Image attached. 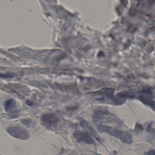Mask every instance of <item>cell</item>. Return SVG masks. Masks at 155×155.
Returning <instances> with one entry per match:
<instances>
[{
  "label": "cell",
  "mask_w": 155,
  "mask_h": 155,
  "mask_svg": "<svg viewBox=\"0 0 155 155\" xmlns=\"http://www.w3.org/2000/svg\"><path fill=\"white\" fill-rule=\"evenodd\" d=\"M97 128L100 133H107L112 136L118 138L124 143L131 144L133 142L132 136L128 132L103 125H98Z\"/></svg>",
  "instance_id": "6da1fadb"
},
{
  "label": "cell",
  "mask_w": 155,
  "mask_h": 155,
  "mask_svg": "<svg viewBox=\"0 0 155 155\" xmlns=\"http://www.w3.org/2000/svg\"><path fill=\"white\" fill-rule=\"evenodd\" d=\"M6 131L13 137L20 140H28L30 137L29 132L25 128L21 126H10L6 129Z\"/></svg>",
  "instance_id": "7a4b0ae2"
},
{
  "label": "cell",
  "mask_w": 155,
  "mask_h": 155,
  "mask_svg": "<svg viewBox=\"0 0 155 155\" xmlns=\"http://www.w3.org/2000/svg\"><path fill=\"white\" fill-rule=\"evenodd\" d=\"M58 117L54 114L46 113L41 117V122L45 126L48 128H54L57 126L58 123Z\"/></svg>",
  "instance_id": "3957f363"
},
{
  "label": "cell",
  "mask_w": 155,
  "mask_h": 155,
  "mask_svg": "<svg viewBox=\"0 0 155 155\" xmlns=\"http://www.w3.org/2000/svg\"><path fill=\"white\" fill-rule=\"evenodd\" d=\"M74 138L79 142H83L88 144H94L95 141L92 135L87 132L77 131L74 134Z\"/></svg>",
  "instance_id": "277c9868"
},
{
  "label": "cell",
  "mask_w": 155,
  "mask_h": 155,
  "mask_svg": "<svg viewBox=\"0 0 155 155\" xmlns=\"http://www.w3.org/2000/svg\"><path fill=\"white\" fill-rule=\"evenodd\" d=\"M80 124L81 126H82L84 129L87 130L90 133L92 134L96 138L97 140L99 142H101V138L98 135V134L97 133L94 129L93 127L91 126L85 120H82L80 121Z\"/></svg>",
  "instance_id": "5b68a950"
},
{
  "label": "cell",
  "mask_w": 155,
  "mask_h": 155,
  "mask_svg": "<svg viewBox=\"0 0 155 155\" xmlns=\"http://www.w3.org/2000/svg\"><path fill=\"white\" fill-rule=\"evenodd\" d=\"M16 106V102L14 99H10L5 103L4 108L6 112H10L15 109Z\"/></svg>",
  "instance_id": "8992f818"
},
{
  "label": "cell",
  "mask_w": 155,
  "mask_h": 155,
  "mask_svg": "<svg viewBox=\"0 0 155 155\" xmlns=\"http://www.w3.org/2000/svg\"><path fill=\"white\" fill-rule=\"evenodd\" d=\"M21 123H22L23 124H24L25 125L29 126H30L31 123V120L30 119H22V120L21 121Z\"/></svg>",
  "instance_id": "52a82bcc"
},
{
  "label": "cell",
  "mask_w": 155,
  "mask_h": 155,
  "mask_svg": "<svg viewBox=\"0 0 155 155\" xmlns=\"http://www.w3.org/2000/svg\"><path fill=\"white\" fill-rule=\"evenodd\" d=\"M0 77H2V78H6V79H8V78H12L14 77L13 76L9 74H3L0 73Z\"/></svg>",
  "instance_id": "ba28073f"
},
{
  "label": "cell",
  "mask_w": 155,
  "mask_h": 155,
  "mask_svg": "<svg viewBox=\"0 0 155 155\" xmlns=\"http://www.w3.org/2000/svg\"><path fill=\"white\" fill-rule=\"evenodd\" d=\"M145 155H155V151L153 150L148 151L145 153Z\"/></svg>",
  "instance_id": "9c48e42d"
},
{
  "label": "cell",
  "mask_w": 155,
  "mask_h": 155,
  "mask_svg": "<svg viewBox=\"0 0 155 155\" xmlns=\"http://www.w3.org/2000/svg\"><path fill=\"white\" fill-rule=\"evenodd\" d=\"M26 104L27 105L30 106H32L33 105V102H32L31 101H30V100H27V101H26Z\"/></svg>",
  "instance_id": "30bf717a"
},
{
  "label": "cell",
  "mask_w": 155,
  "mask_h": 155,
  "mask_svg": "<svg viewBox=\"0 0 155 155\" xmlns=\"http://www.w3.org/2000/svg\"></svg>",
  "instance_id": "8fae6325"
}]
</instances>
